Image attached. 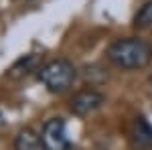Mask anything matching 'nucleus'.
<instances>
[{
    "label": "nucleus",
    "instance_id": "nucleus-4",
    "mask_svg": "<svg viewBox=\"0 0 152 150\" xmlns=\"http://www.w3.org/2000/svg\"><path fill=\"white\" fill-rule=\"evenodd\" d=\"M104 104H105V97L99 91L85 89V91H79L77 95L71 97L69 110L75 116H89V114H94V112H97Z\"/></svg>",
    "mask_w": 152,
    "mask_h": 150
},
{
    "label": "nucleus",
    "instance_id": "nucleus-9",
    "mask_svg": "<svg viewBox=\"0 0 152 150\" xmlns=\"http://www.w3.org/2000/svg\"><path fill=\"white\" fill-rule=\"evenodd\" d=\"M150 83H152V75H150Z\"/></svg>",
    "mask_w": 152,
    "mask_h": 150
},
{
    "label": "nucleus",
    "instance_id": "nucleus-8",
    "mask_svg": "<svg viewBox=\"0 0 152 150\" xmlns=\"http://www.w3.org/2000/svg\"><path fill=\"white\" fill-rule=\"evenodd\" d=\"M134 26L136 29H150L152 26V0H148L134 16Z\"/></svg>",
    "mask_w": 152,
    "mask_h": 150
},
{
    "label": "nucleus",
    "instance_id": "nucleus-2",
    "mask_svg": "<svg viewBox=\"0 0 152 150\" xmlns=\"http://www.w3.org/2000/svg\"><path fill=\"white\" fill-rule=\"evenodd\" d=\"M37 75H39V81L47 87L49 91L61 93L73 85V81L77 77V71H75L71 61L55 59V61H49L47 65H43Z\"/></svg>",
    "mask_w": 152,
    "mask_h": 150
},
{
    "label": "nucleus",
    "instance_id": "nucleus-7",
    "mask_svg": "<svg viewBox=\"0 0 152 150\" xmlns=\"http://www.w3.org/2000/svg\"><path fill=\"white\" fill-rule=\"evenodd\" d=\"M37 65H39V57H37V55H24L23 59H18L10 67L8 75H10L12 79H20L24 75H28L31 71H35Z\"/></svg>",
    "mask_w": 152,
    "mask_h": 150
},
{
    "label": "nucleus",
    "instance_id": "nucleus-3",
    "mask_svg": "<svg viewBox=\"0 0 152 150\" xmlns=\"http://www.w3.org/2000/svg\"><path fill=\"white\" fill-rule=\"evenodd\" d=\"M41 142L45 150H67L69 138H67V128L63 118H51L45 122L41 130Z\"/></svg>",
    "mask_w": 152,
    "mask_h": 150
},
{
    "label": "nucleus",
    "instance_id": "nucleus-1",
    "mask_svg": "<svg viewBox=\"0 0 152 150\" xmlns=\"http://www.w3.org/2000/svg\"><path fill=\"white\" fill-rule=\"evenodd\" d=\"M105 55L110 63H114L118 69L136 71L144 69L152 61V45L138 37H126V39L114 41L107 47Z\"/></svg>",
    "mask_w": 152,
    "mask_h": 150
},
{
    "label": "nucleus",
    "instance_id": "nucleus-6",
    "mask_svg": "<svg viewBox=\"0 0 152 150\" xmlns=\"http://www.w3.org/2000/svg\"><path fill=\"white\" fill-rule=\"evenodd\" d=\"M14 150H45L41 134H37L33 128H23L14 138Z\"/></svg>",
    "mask_w": 152,
    "mask_h": 150
},
{
    "label": "nucleus",
    "instance_id": "nucleus-5",
    "mask_svg": "<svg viewBox=\"0 0 152 150\" xmlns=\"http://www.w3.org/2000/svg\"><path fill=\"white\" fill-rule=\"evenodd\" d=\"M130 138H132L134 148H138V150H146L152 146V126L148 124L146 118L138 116L134 120L132 130H130Z\"/></svg>",
    "mask_w": 152,
    "mask_h": 150
}]
</instances>
